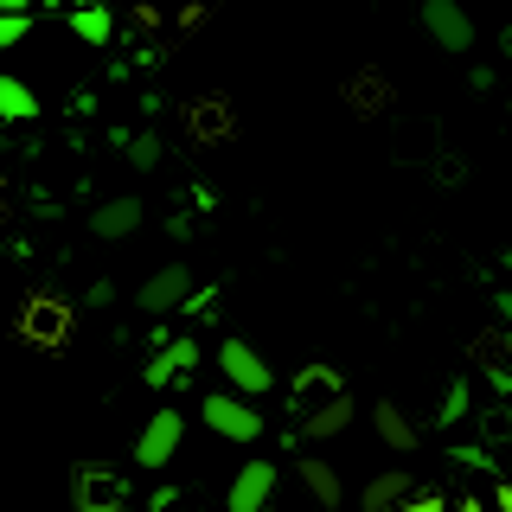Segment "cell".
<instances>
[{"mask_svg":"<svg viewBox=\"0 0 512 512\" xmlns=\"http://www.w3.org/2000/svg\"><path fill=\"white\" fill-rule=\"evenodd\" d=\"M199 416H205V429L212 436H224V442H263V429H269V416L256 410V397H244V391H212L199 404Z\"/></svg>","mask_w":512,"mask_h":512,"instance_id":"obj_1","label":"cell"},{"mask_svg":"<svg viewBox=\"0 0 512 512\" xmlns=\"http://www.w3.org/2000/svg\"><path fill=\"white\" fill-rule=\"evenodd\" d=\"M71 327H77V308L64 295H52V288L26 295V308H20V340L26 346H64V340H71Z\"/></svg>","mask_w":512,"mask_h":512,"instance_id":"obj_2","label":"cell"},{"mask_svg":"<svg viewBox=\"0 0 512 512\" xmlns=\"http://www.w3.org/2000/svg\"><path fill=\"white\" fill-rule=\"evenodd\" d=\"M180 442H186V410L160 404V410L148 416V423H141V436H135V468L160 474L173 455H180Z\"/></svg>","mask_w":512,"mask_h":512,"instance_id":"obj_3","label":"cell"},{"mask_svg":"<svg viewBox=\"0 0 512 512\" xmlns=\"http://www.w3.org/2000/svg\"><path fill=\"white\" fill-rule=\"evenodd\" d=\"M218 372H224V384H231V391H244V397H269L276 391V372H269V359L263 352H256L250 340H218Z\"/></svg>","mask_w":512,"mask_h":512,"instance_id":"obj_4","label":"cell"},{"mask_svg":"<svg viewBox=\"0 0 512 512\" xmlns=\"http://www.w3.org/2000/svg\"><path fill=\"white\" fill-rule=\"evenodd\" d=\"M269 500H276V461L269 455L237 461L231 487H224V512H269Z\"/></svg>","mask_w":512,"mask_h":512,"instance_id":"obj_5","label":"cell"},{"mask_svg":"<svg viewBox=\"0 0 512 512\" xmlns=\"http://www.w3.org/2000/svg\"><path fill=\"white\" fill-rule=\"evenodd\" d=\"M186 295H192V269H186V263H160L154 276L135 288V308L148 314V320H154V314H180Z\"/></svg>","mask_w":512,"mask_h":512,"instance_id":"obj_6","label":"cell"},{"mask_svg":"<svg viewBox=\"0 0 512 512\" xmlns=\"http://www.w3.org/2000/svg\"><path fill=\"white\" fill-rule=\"evenodd\" d=\"M423 32L442 52H474V13L461 0H423Z\"/></svg>","mask_w":512,"mask_h":512,"instance_id":"obj_7","label":"cell"},{"mask_svg":"<svg viewBox=\"0 0 512 512\" xmlns=\"http://www.w3.org/2000/svg\"><path fill=\"white\" fill-rule=\"evenodd\" d=\"M141 218H148V205L122 192V199H103V205L90 212V231L103 237V244H122V237H135V231H141Z\"/></svg>","mask_w":512,"mask_h":512,"instance_id":"obj_8","label":"cell"},{"mask_svg":"<svg viewBox=\"0 0 512 512\" xmlns=\"http://www.w3.org/2000/svg\"><path fill=\"white\" fill-rule=\"evenodd\" d=\"M372 429H378V442L391 448V455H416V448H423V429H416L391 397H378V404H372Z\"/></svg>","mask_w":512,"mask_h":512,"instance_id":"obj_9","label":"cell"},{"mask_svg":"<svg viewBox=\"0 0 512 512\" xmlns=\"http://www.w3.org/2000/svg\"><path fill=\"white\" fill-rule=\"evenodd\" d=\"M384 103H391V77H384L378 64H359V71L346 77V109L352 116H378Z\"/></svg>","mask_w":512,"mask_h":512,"instance_id":"obj_10","label":"cell"},{"mask_svg":"<svg viewBox=\"0 0 512 512\" xmlns=\"http://www.w3.org/2000/svg\"><path fill=\"white\" fill-rule=\"evenodd\" d=\"M122 500H128L122 474H103V468L77 474V512H122Z\"/></svg>","mask_w":512,"mask_h":512,"instance_id":"obj_11","label":"cell"},{"mask_svg":"<svg viewBox=\"0 0 512 512\" xmlns=\"http://www.w3.org/2000/svg\"><path fill=\"white\" fill-rule=\"evenodd\" d=\"M352 416H359V404L340 391V397H327V404H314L308 416H301V436H308V442H333L340 429H352Z\"/></svg>","mask_w":512,"mask_h":512,"instance_id":"obj_12","label":"cell"},{"mask_svg":"<svg viewBox=\"0 0 512 512\" xmlns=\"http://www.w3.org/2000/svg\"><path fill=\"white\" fill-rule=\"evenodd\" d=\"M295 468H301V487H308L314 500H320V512H340V500H346V480H340V468H333V461L301 455Z\"/></svg>","mask_w":512,"mask_h":512,"instance_id":"obj_13","label":"cell"},{"mask_svg":"<svg viewBox=\"0 0 512 512\" xmlns=\"http://www.w3.org/2000/svg\"><path fill=\"white\" fill-rule=\"evenodd\" d=\"M410 493H416V474H410V468H384V474L365 480L359 506H365V512H391L397 500H410Z\"/></svg>","mask_w":512,"mask_h":512,"instance_id":"obj_14","label":"cell"},{"mask_svg":"<svg viewBox=\"0 0 512 512\" xmlns=\"http://www.w3.org/2000/svg\"><path fill=\"white\" fill-rule=\"evenodd\" d=\"M231 135H237L231 103H224V96H199V103H192V141L212 148V141H231Z\"/></svg>","mask_w":512,"mask_h":512,"instance_id":"obj_15","label":"cell"},{"mask_svg":"<svg viewBox=\"0 0 512 512\" xmlns=\"http://www.w3.org/2000/svg\"><path fill=\"white\" fill-rule=\"evenodd\" d=\"M346 384H340V372H327V365H308V372L295 378V410L308 416L314 404H327V397H340Z\"/></svg>","mask_w":512,"mask_h":512,"instance_id":"obj_16","label":"cell"},{"mask_svg":"<svg viewBox=\"0 0 512 512\" xmlns=\"http://www.w3.org/2000/svg\"><path fill=\"white\" fill-rule=\"evenodd\" d=\"M71 32H77L84 45H109V39H116V13H109L103 0H90V7H71Z\"/></svg>","mask_w":512,"mask_h":512,"instance_id":"obj_17","label":"cell"},{"mask_svg":"<svg viewBox=\"0 0 512 512\" xmlns=\"http://www.w3.org/2000/svg\"><path fill=\"white\" fill-rule=\"evenodd\" d=\"M0 122H39V96L20 77H0Z\"/></svg>","mask_w":512,"mask_h":512,"instance_id":"obj_18","label":"cell"},{"mask_svg":"<svg viewBox=\"0 0 512 512\" xmlns=\"http://www.w3.org/2000/svg\"><path fill=\"white\" fill-rule=\"evenodd\" d=\"M122 160H128V167H135V173H154L160 160H167V141H160L154 128H135V135L122 141Z\"/></svg>","mask_w":512,"mask_h":512,"instance_id":"obj_19","label":"cell"},{"mask_svg":"<svg viewBox=\"0 0 512 512\" xmlns=\"http://www.w3.org/2000/svg\"><path fill=\"white\" fill-rule=\"evenodd\" d=\"M474 416V384L468 378H448V391H442V404H436V429H455V423H468Z\"/></svg>","mask_w":512,"mask_h":512,"instance_id":"obj_20","label":"cell"},{"mask_svg":"<svg viewBox=\"0 0 512 512\" xmlns=\"http://www.w3.org/2000/svg\"><path fill=\"white\" fill-rule=\"evenodd\" d=\"M448 461H455V468H468V474H493L487 442H448Z\"/></svg>","mask_w":512,"mask_h":512,"instance_id":"obj_21","label":"cell"},{"mask_svg":"<svg viewBox=\"0 0 512 512\" xmlns=\"http://www.w3.org/2000/svg\"><path fill=\"white\" fill-rule=\"evenodd\" d=\"M160 352H167V359H173V372H192V365H199V340H192V333H180V340H167V346H160Z\"/></svg>","mask_w":512,"mask_h":512,"instance_id":"obj_22","label":"cell"},{"mask_svg":"<svg viewBox=\"0 0 512 512\" xmlns=\"http://www.w3.org/2000/svg\"><path fill=\"white\" fill-rule=\"evenodd\" d=\"M448 506H455V500H442V493H436V487H416V493H410V500H397L391 512H448Z\"/></svg>","mask_w":512,"mask_h":512,"instance_id":"obj_23","label":"cell"},{"mask_svg":"<svg viewBox=\"0 0 512 512\" xmlns=\"http://www.w3.org/2000/svg\"><path fill=\"white\" fill-rule=\"evenodd\" d=\"M173 378H180V372H173V359H167V352H154V359L141 365V384H148V391H167Z\"/></svg>","mask_w":512,"mask_h":512,"instance_id":"obj_24","label":"cell"},{"mask_svg":"<svg viewBox=\"0 0 512 512\" xmlns=\"http://www.w3.org/2000/svg\"><path fill=\"white\" fill-rule=\"evenodd\" d=\"M32 32V13H0V52H7V45H20Z\"/></svg>","mask_w":512,"mask_h":512,"instance_id":"obj_25","label":"cell"},{"mask_svg":"<svg viewBox=\"0 0 512 512\" xmlns=\"http://www.w3.org/2000/svg\"><path fill=\"white\" fill-rule=\"evenodd\" d=\"M212 308H218V288H199V282H192V295H186L180 314H212Z\"/></svg>","mask_w":512,"mask_h":512,"instance_id":"obj_26","label":"cell"},{"mask_svg":"<svg viewBox=\"0 0 512 512\" xmlns=\"http://www.w3.org/2000/svg\"><path fill=\"white\" fill-rule=\"evenodd\" d=\"M109 301H116V282L96 276V282H90V295H84V308H109Z\"/></svg>","mask_w":512,"mask_h":512,"instance_id":"obj_27","label":"cell"},{"mask_svg":"<svg viewBox=\"0 0 512 512\" xmlns=\"http://www.w3.org/2000/svg\"><path fill=\"white\" fill-rule=\"evenodd\" d=\"M487 384H493V391H500V397H506V404H512V372H506V365H500V359H487Z\"/></svg>","mask_w":512,"mask_h":512,"instance_id":"obj_28","label":"cell"},{"mask_svg":"<svg viewBox=\"0 0 512 512\" xmlns=\"http://www.w3.org/2000/svg\"><path fill=\"white\" fill-rule=\"evenodd\" d=\"M180 26H186V32L205 26V0H186V7H180Z\"/></svg>","mask_w":512,"mask_h":512,"instance_id":"obj_29","label":"cell"},{"mask_svg":"<svg viewBox=\"0 0 512 512\" xmlns=\"http://www.w3.org/2000/svg\"><path fill=\"white\" fill-rule=\"evenodd\" d=\"M173 500H180L173 487H154V493H148V512H173Z\"/></svg>","mask_w":512,"mask_h":512,"instance_id":"obj_30","label":"cell"},{"mask_svg":"<svg viewBox=\"0 0 512 512\" xmlns=\"http://www.w3.org/2000/svg\"><path fill=\"white\" fill-rule=\"evenodd\" d=\"M468 84H474L480 96H487V90H493V64H474V71H468Z\"/></svg>","mask_w":512,"mask_h":512,"instance_id":"obj_31","label":"cell"},{"mask_svg":"<svg viewBox=\"0 0 512 512\" xmlns=\"http://www.w3.org/2000/svg\"><path fill=\"white\" fill-rule=\"evenodd\" d=\"M493 512H512V480H493Z\"/></svg>","mask_w":512,"mask_h":512,"instance_id":"obj_32","label":"cell"},{"mask_svg":"<svg viewBox=\"0 0 512 512\" xmlns=\"http://www.w3.org/2000/svg\"><path fill=\"white\" fill-rule=\"evenodd\" d=\"M167 237H180V244H186V237H192V218H186V212H173V218H167Z\"/></svg>","mask_w":512,"mask_h":512,"instance_id":"obj_33","label":"cell"},{"mask_svg":"<svg viewBox=\"0 0 512 512\" xmlns=\"http://www.w3.org/2000/svg\"><path fill=\"white\" fill-rule=\"evenodd\" d=\"M493 314H500V320H512V288H500V295H493Z\"/></svg>","mask_w":512,"mask_h":512,"instance_id":"obj_34","label":"cell"},{"mask_svg":"<svg viewBox=\"0 0 512 512\" xmlns=\"http://www.w3.org/2000/svg\"><path fill=\"white\" fill-rule=\"evenodd\" d=\"M448 512H487V500H474V493H468V500H455Z\"/></svg>","mask_w":512,"mask_h":512,"instance_id":"obj_35","label":"cell"},{"mask_svg":"<svg viewBox=\"0 0 512 512\" xmlns=\"http://www.w3.org/2000/svg\"><path fill=\"white\" fill-rule=\"evenodd\" d=\"M39 0H0V13H32Z\"/></svg>","mask_w":512,"mask_h":512,"instance_id":"obj_36","label":"cell"},{"mask_svg":"<svg viewBox=\"0 0 512 512\" xmlns=\"http://www.w3.org/2000/svg\"><path fill=\"white\" fill-rule=\"evenodd\" d=\"M500 269H506V276H512V244H506V250H500Z\"/></svg>","mask_w":512,"mask_h":512,"instance_id":"obj_37","label":"cell"},{"mask_svg":"<svg viewBox=\"0 0 512 512\" xmlns=\"http://www.w3.org/2000/svg\"><path fill=\"white\" fill-rule=\"evenodd\" d=\"M0 192H7V173H0Z\"/></svg>","mask_w":512,"mask_h":512,"instance_id":"obj_38","label":"cell"}]
</instances>
